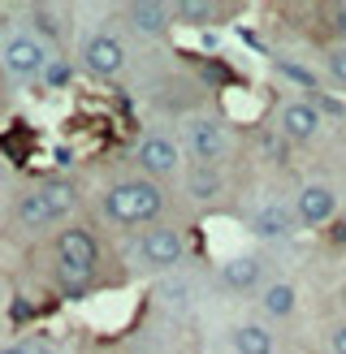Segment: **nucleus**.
<instances>
[{"mask_svg": "<svg viewBox=\"0 0 346 354\" xmlns=\"http://www.w3.org/2000/svg\"><path fill=\"white\" fill-rule=\"evenodd\" d=\"M121 22L134 39H165L173 30V5H161V0H130V5H121Z\"/></svg>", "mask_w": 346, "mask_h": 354, "instance_id": "nucleus-9", "label": "nucleus"}, {"mask_svg": "<svg viewBox=\"0 0 346 354\" xmlns=\"http://www.w3.org/2000/svg\"><path fill=\"white\" fill-rule=\"evenodd\" d=\"M294 229H299V212L294 199H264L251 207V234L264 242H286Z\"/></svg>", "mask_w": 346, "mask_h": 354, "instance_id": "nucleus-10", "label": "nucleus"}, {"mask_svg": "<svg viewBox=\"0 0 346 354\" xmlns=\"http://www.w3.org/2000/svg\"><path fill=\"white\" fill-rule=\"evenodd\" d=\"M329 30L338 35V44H346V0H342V5H334V9H329Z\"/></svg>", "mask_w": 346, "mask_h": 354, "instance_id": "nucleus-22", "label": "nucleus"}, {"mask_svg": "<svg viewBox=\"0 0 346 354\" xmlns=\"http://www.w3.org/2000/svg\"><path fill=\"white\" fill-rule=\"evenodd\" d=\"M182 182H186V194H190L195 203H217L221 190H225V177H221V169H212V165H190V169L182 173Z\"/></svg>", "mask_w": 346, "mask_h": 354, "instance_id": "nucleus-17", "label": "nucleus"}, {"mask_svg": "<svg viewBox=\"0 0 346 354\" xmlns=\"http://www.w3.org/2000/svg\"><path fill=\"white\" fill-rule=\"evenodd\" d=\"M78 65H82L91 78L113 82V78L126 74L130 48H126V39H121L113 26H91V30L78 39Z\"/></svg>", "mask_w": 346, "mask_h": 354, "instance_id": "nucleus-6", "label": "nucleus"}, {"mask_svg": "<svg viewBox=\"0 0 346 354\" xmlns=\"http://www.w3.org/2000/svg\"><path fill=\"white\" fill-rule=\"evenodd\" d=\"M0 354H61V346L52 333H22V337H13Z\"/></svg>", "mask_w": 346, "mask_h": 354, "instance_id": "nucleus-19", "label": "nucleus"}, {"mask_svg": "<svg viewBox=\"0 0 346 354\" xmlns=\"http://www.w3.org/2000/svg\"><path fill=\"white\" fill-rule=\"evenodd\" d=\"M52 57L57 52H52V44L44 35L30 30L26 22H17L9 30V39L0 44V78L9 86H35V82H44V69Z\"/></svg>", "mask_w": 346, "mask_h": 354, "instance_id": "nucleus-4", "label": "nucleus"}, {"mask_svg": "<svg viewBox=\"0 0 346 354\" xmlns=\"http://www.w3.org/2000/svg\"><path fill=\"white\" fill-rule=\"evenodd\" d=\"M320 109L311 100H286L282 113H277V130H282L286 143H311V138H320Z\"/></svg>", "mask_w": 346, "mask_h": 354, "instance_id": "nucleus-11", "label": "nucleus"}, {"mask_svg": "<svg viewBox=\"0 0 346 354\" xmlns=\"http://www.w3.org/2000/svg\"><path fill=\"white\" fill-rule=\"evenodd\" d=\"M104 246L91 225H65L61 234H52V277H57L61 294H86L100 277Z\"/></svg>", "mask_w": 346, "mask_h": 354, "instance_id": "nucleus-3", "label": "nucleus"}, {"mask_svg": "<svg viewBox=\"0 0 346 354\" xmlns=\"http://www.w3.org/2000/svg\"><path fill=\"white\" fill-rule=\"evenodd\" d=\"M221 13H225V9L212 5V0H178V5H173V17H178V22H195V26L217 22Z\"/></svg>", "mask_w": 346, "mask_h": 354, "instance_id": "nucleus-18", "label": "nucleus"}, {"mask_svg": "<svg viewBox=\"0 0 346 354\" xmlns=\"http://www.w3.org/2000/svg\"><path fill=\"white\" fill-rule=\"evenodd\" d=\"M74 82V65H69V57H52L48 61V69H44V86H52V91H57V86H69Z\"/></svg>", "mask_w": 346, "mask_h": 354, "instance_id": "nucleus-20", "label": "nucleus"}, {"mask_svg": "<svg viewBox=\"0 0 346 354\" xmlns=\"http://www.w3.org/2000/svg\"><path fill=\"white\" fill-rule=\"evenodd\" d=\"M230 350L234 354H277V337L264 320H238L230 328Z\"/></svg>", "mask_w": 346, "mask_h": 354, "instance_id": "nucleus-15", "label": "nucleus"}, {"mask_svg": "<svg viewBox=\"0 0 346 354\" xmlns=\"http://www.w3.org/2000/svg\"><path fill=\"white\" fill-rule=\"evenodd\" d=\"M182 151L190 156V165H221L225 156H230V126H225L221 117H186L182 126Z\"/></svg>", "mask_w": 346, "mask_h": 354, "instance_id": "nucleus-7", "label": "nucleus"}, {"mask_svg": "<svg viewBox=\"0 0 346 354\" xmlns=\"http://www.w3.org/2000/svg\"><path fill=\"white\" fill-rule=\"evenodd\" d=\"M294 212H299V225L320 229V225H329L338 216V194L325 182H307V186H299V194H294Z\"/></svg>", "mask_w": 346, "mask_h": 354, "instance_id": "nucleus-12", "label": "nucleus"}, {"mask_svg": "<svg viewBox=\"0 0 346 354\" xmlns=\"http://www.w3.org/2000/svg\"><path fill=\"white\" fill-rule=\"evenodd\" d=\"M17 13L26 17L30 30H39L44 39L52 44V52H57V44L65 39V30H74V9H65V5H26Z\"/></svg>", "mask_w": 346, "mask_h": 354, "instance_id": "nucleus-14", "label": "nucleus"}, {"mask_svg": "<svg viewBox=\"0 0 346 354\" xmlns=\"http://www.w3.org/2000/svg\"><path fill=\"white\" fill-rule=\"evenodd\" d=\"M294 311H299V290L290 281H268L260 290V315L264 320H290Z\"/></svg>", "mask_w": 346, "mask_h": 354, "instance_id": "nucleus-16", "label": "nucleus"}, {"mask_svg": "<svg viewBox=\"0 0 346 354\" xmlns=\"http://www.w3.org/2000/svg\"><path fill=\"white\" fill-rule=\"evenodd\" d=\"M217 281L230 294H251V290H264L268 281H264V259L260 255H230L217 268Z\"/></svg>", "mask_w": 346, "mask_h": 354, "instance_id": "nucleus-13", "label": "nucleus"}, {"mask_svg": "<svg viewBox=\"0 0 346 354\" xmlns=\"http://www.w3.org/2000/svg\"><path fill=\"white\" fill-rule=\"evenodd\" d=\"M17 22H13V9H0V44L9 39V30H13Z\"/></svg>", "mask_w": 346, "mask_h": 354, "instance_id": "nucleus-24", "label": "nucleus"}, {"mask_svg": "<svg viewBox=\"0 0 346 354\" xmlns=\"http://www.w3.org/2000/svg\"><path fill=\"white\" fill-rule=\"evenodd\" d=\"M78 203H82L78 182H69V177H44V182H35L30 190L17 194L13 216H17V229L30 234V238L61 234L65 225H74Z\"/></svg>", "mask_w": 346, "mask_h": 354, "instance_id": "nucleus-2", "label": "nucleus"}, {"mask_svg": "<svg viewBox=\"0 0 346 354\" xmlns=\"http://www.w3.org/2000/svg\"><path fill=\"white\" fill-rule=\"evenodd\" d=\"M134 165H138V177H152V182H165V177L186 173V169H182V143H178L169 130H147V134H138V143H134Z\"/></svg>", "mask_w": 346, "mask_h": 354, "instance_id": "nucleus-8", "label": "nucleus"}, {"mask_svg": "<svg viewBox=\"0 0 346 354\" xmlns=\"http://www.w3.org/2000/svg\"><path fill=\"white\" fill-rule=\"evenodd\" d=\"M329 350H334V354H346V320L329 333Z\"/></svg>", "mask_w": 346, "mask_h": 354, "instance_id": "nucleus-23", "label": "nucleus"}, {"mask_svg": "<svg viewBox=\"0 0 346 354\" xmlns=\"http://www.w3.org/2000/svg\"><path fill=\"white\" fill-rule=\"evenodd\" d=\"M325 74L338 86H346V44H329L325 48Z\"/></svg>", "mask_w": 346, "mask_h": 354, "instance_id": "nucleus-21", "label": "nucleus"}, {"mask_svg": "<svg viewBox=\"0 0 346 354\" xmlns=\"http://www.w3.org/2000/svg\"><path fill=\"white\" fill-rule=\"evenodd\" d=\"M165 207H169V194L161 182H152V177H117V182H109L100 190V199H95V212L109 225L117 229H152V225H161L165 216Z\"/></svg>", "mask_w": 346, "mask_h": 354, "instance_id": "nucleus-1", "label": "nucleus"}, {"mask_svg": "<svg viewBox=\"0 0 346 354\" xmlns=\"http://www.w3.org/2000/svg\"><path fill=\"white\" fill-rule=\"evenodd\" d=\"M186 259V234L178 225H152L138 229L130 242V268L143 277H169Z\"/></svg>", "mask_w": 346, "mask_h": 354, "instance_id": "nucleus-5", "label": "nucleus"}]
</instances>
